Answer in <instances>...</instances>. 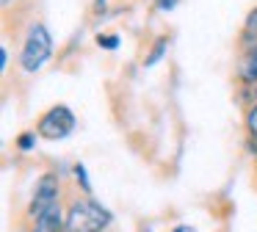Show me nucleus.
Listing matches in <instances>:
<instances>
[{"instance_id":"nucleus-1","label":"nucleus","mask_w":257,"mask_h":232,"mask_svg":"<svg viewBox=\"0 0 257 232\" xmlns=\"http://www.w3.org/2000/svg\"><path fill=\"white\" fill-rule=\"evenodd\" d=\"M113 215L102 207L97 199L86 196V199H75L67 210V232H102L111 224Z\"/></svg>"},{"instance_id":"nucleus-2","label":"nucleus","mask_w":257,"mask_h":232,"mask_svg":"<svg viewBox=\"0 0 257 232\" xmlns=\"http://www.w3.org/2000/svg\"><path fill=\"white\" fill-rule=\"evenodd\" d=\"M53 55V36L45 22H34L25 33L23 53H20V66L23 72H39L45 61Z\"/></svg>"},{"instance_id":"nucleus-3","label":"nucleus","mask_w":257,"mask_h":232,"mask_svg":"<svg viewBox=\"0 0 257 232\" xmlns=\"http://www.w3.org/2000/svg\"><path fill=\"white\" fill-rule=\"evenodd\" d=\"M75 130V113L67 105H53L50 110H45L36 125V133L47 141H58V138H67Z\"/></svg>"},{"instance_id":"nucleus-4","label":"nucleus","mask_w":257,"mask_h":232,"mask_svg":"<svg viewBox=\"0 0 257 232\" xmlns=\"http://www.w3.org/2000/svg\"><path fill=\"white\" fill-rule=\"evenodd\" d=\"M58 199H61V185H58V177L56 174H45L39 180V185H36L34 202H31V215H34V218L45 215L50 207L61 204Z\"/></svg>"},{"instance_id":"nucleus-5","label":"nucleus","mask_w":257,"mask_h":232,"mask_svg":"<svg viewBox=\"0 0 257 232\" xmlns=\"http://www.w3.org/2000/svg\"><path fill=\"white\" fill-rule=\"evenodd\" d=\"M238 77L243 83L257 86V44H251V50L243 55V61H240V66H238Z\"/></svg>"},{"instance_id":"nucleus-6","label":"nucleus","mask_w":257,"mask_h":232,"mask_svg":"<svg viewBox=\"0 0 257 232\" xmlns=\"http://www.w3.org/2000/svg\"><path fill=\"white\" fill-rule=\"evenodd\" d=\"M166 47H169V36H158L155 42H152L150 53H147V58H144V66H147V69H150V66H155L158 61L166 55Z\"/></svg>"},{"instance_id":"nucleus-7","label":"nucleus","mask_w":257,"mask_h":232,"mask_svg":"<svg viewBox=\"0 0 257 232\" xmlns=\"http://www.w3.org/2000/svg\"><path fill=\"white\" fill-rule=\"evenodd\" d=\"M243 125H246L249 138H251V141H257V102L249 105V110H246V116H243Z\"/></svg>"},{"instance_id":"nucleus-8","label":"nucleus","mask_w":257,"mask_h":232,"mask_svg":"<svg viewBox=\"0 0 257 232\" xmlns=\"http://www.w3.org/2000/svg\"><path fill=\"white\" fill-rule=\"evenodd\" d=\"M97 44H100V47H105V50H116L119 36H116V33H97Z\"/></svg>"},{"instance_id":"nucleus-9","label":"nucleus","mask_w":257,"mask_h":232,"mask_svg":"<svg viewBox=\"0 0 257 232\" xmlns=\"http://www.w3.org/2000/svg\"><path fill=\"white\" fill-rule=\"evenodd\" d=\"M75 180L80 182V188H83L86 196H91V185H89V180H86V169H83V163L75 166Z\"/></svg>"},{"instance_id":"nucleus-10","label":"nucleus","mask_w":257,"mask_h":232,"mask_svg":"<svg viewBox=\"0 0 257 232\" xmlns=\"http://www.w3.org/2000/svg\"><path fill=\"white\" fill-rule=\"evenodd\" d=\"M17 147L23 149V152H28V149L36 147V133H23V136L17 138Z\"/></svg>"},{"instance_id":"nucleus-11","label":"nucleus","mask_w":257,"mask_h":232,"mask_svg":"<svg viewBox=\"0 0 257 232\" xmlns=\"http://www.w3.org/2000/svg\"><path fill=\"white\" fill-rule=\"evenodd\" d=\"M177 3H180V0H158V9H161V11H172V9H177Z\"/></svg>"},{"instance_id":"nucleus-12","label":"nucleus","mask_w":257,"mask_h":232,"mask_svg":"<svg viewBox=\"0 0 257 232\" xmlns=\"http://www.w3.org/2000/svg\"><path fill=\"white\" fill-rule=\"evenodd\" d=\"M6 64H9V53L6 47H0V69H6Z\"/></svg>"},{"instance_id":"nucleus-13","label":"nucleus","mask_w":257,"mask_h":232,"mask_svg":"<svg viewBox=\"0 0 257 232\" xmlns=\"http://www.w3.org/2000/svg\"><path fill=\"white\" fill-rule=\"evenodd\" d=\"M94 11H97V14H100V11H105V0H97V3H94Z\"/></svg>"},{"instance_id":"nucleus-14","label":"nucleus","mask_w":257,"mask_h":232,"mask_svg":"<svg viewBox=\"0 0 257 232\" xmlns=\"http://www.w3.org/2000/svg\"><path fill=\"white\" fill-rule=\"evenodd\" d=\"M172 232H194V229H191V226H174Z\"/></svg>"},{"instance_id":"nucleus-15","label":"nucleus","mask_w":257,"mask_h":232,"mask_svg":"<svg viewBox=\"0 0 257 232\" xmlns=\"http://www.w3.org/2000/svg\"><path fill=\"white\" fill-rule=\"evenodd\" d=\"M14 3H17V0H3V9H6V11H9V9H12V6H14Z\"/></svg>"},{"instance_id":"nucleus-16","label":"nucleus","mask_w":257,"mask_h":232,"mask_svg":"<svg viewBox=\"0 0 257 232\" xmlns=\"http://www.w3.org/2000/svg\"><path fill=\"white\" fill-rule=\"evenodd\" d=\"M144 232H150V229H144Z\"/></svg>"},{"instance_id":"nucleus-17","label":"nucleus","mask_w":257,"mask_h":232,"mask_svg":"<svg viewBox=\"0 0 257 232\" xmlns=\"http://www.w3.org/2000/svg\"><path fill=\"white\" fill-rule=\"evenodd\" d=\"M254 44H257V39H254Z\"/></svg>"}]
</instances>
